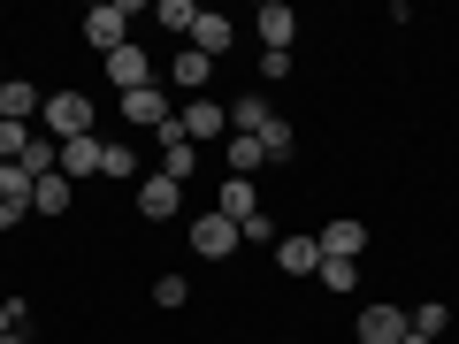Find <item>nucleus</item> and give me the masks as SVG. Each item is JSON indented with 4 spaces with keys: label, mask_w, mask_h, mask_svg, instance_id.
<instances>
[{
    "label": "nucleus",
    "mask_w": 459,
    "mask_h": 344,
    "mask_svg": "<svg viewBox=\"0 0 459 344\" xmlns=\"http://www.w3.org/2000/svg\"><path fill=\"white\" fill-rule=\"evenodd\" d=\"M39 131H47L54 146H69V138H92V92H77V84L47 92V108H39Z\"/></svg>",
    "instance_id": "f257e3e1"
},
{
    "label": "nucleus",
    "mask_w": 459,
    "mask_h": 344,
    "mask_svg": "<svg viewBox=\"0 0 459 344\" xmlns=\"http://www.w3.org/2000/svg\"><path fill=\"white\" fill-rule=\"evenodd\" d=\"M184 237H192V253H199V261H230V253L246 245V237H238V222H230L222 207H207V214H192V229H184Z\"/></svg>",
    "instance_id": "f03ea898"
},
{
    "label": "nucleus",
    "mask_w": 459,
    "mask_h": 344,
    "mask_svg": "<svg viewBox=\"0 0 459 344\" xmlns=\"http://www.w3.org/2000/svg\"><path fill=\"white\" fill-rule=\"evenodd\" d=\"M131 16H138L131 0H100L92 16H84V39H92L100 54H115V47H131Z\"/></svg>",
    "instance_id": "7ed1b4c3"
},
{
    "label": "nucleus",
    "mask_w": 459,
    "mask_h": 344,
    "mask_svg": "<svg viewBox=\"0 0 459 344\" xmlns=\"http://www.w3.org/2000/svg\"><path fill=\"white\" fill-rule=\"evenodd\" d=\"M352 337H360V344H398V337H413V314L391 306V298H376V306H360Z\"/></svg>",
    "instance_id": "20e7f679"
},
{
    "label": "nucleus",
    "mask_w": 459,
    "mask_h": 344,
    "mask_svg": "<svg viewBox=\"0 0 459 344\" xmlns=\"http://www.w3.org/2000/svg\"><path fill=\"white\" fill-rule=\"evenodd\" d=\"M177 131L192 138V146H207V138H230V108H222V99H207V92H199V99H184Z\"/></svg>",
    "instance_id": "39448f33"
},
{
    "label": "nucleus",
    "mask_w": 459,
    "mask_h": 344,
    "mask_svg": "<svg viewBox=\"0 0 459 344\" xmlns=\"http://www.w3.org/2000/svg\"><path fill=\"white\" fill-rule=\"evenodd\" d=\"M314 237H322V261H360L368 253V222L360 214H337V222H322Z\"/></svg>",
    "instance_id": "423d86ee"
},
{
    "label": "nucleus",
    "mask_w": 459,
    "mask_h": 344,
    "mask_svg": "<svg viewBox=\"0 0 459 344\" xmlns=\"http://www.w3.org/2000/svg\"><path fill=\"white\" fill-rule=\"evenodd\" d=\"M253 31H261V54H291V39H299V16L283 8V0H261V8H253Z\"/></svg>",
    "instance_id": "0eeeda50"
},
{
    "label": "nucleus",
    "mask_w": 459,
    "mask_h": 344,
    "mask_svg": "<svg viewBox=\"0 0 459 344\" xmlns=\"http://www.w3.org/2000/svg\"><path fill=\"white\" fill-rule=\"evenodd\" d=\"M184 47L207 54V62H230V47H238V23L214 16V8H199V23H192V39H184Z\"/></svg>",
    "instance_id": "6e6552de"
},
{
    "label": "nucleus",
    "mask_w": 459,
    "mask_h": 344,
    "mask_svg": "<svg viewBox=\"0 0 459 344\" xmlns=\"http://www.w3.org/2000/svg\"><path fill=\"white\" fill-rule=\"evenodd\" d=\"M276 268H283V276H322V237H314V229L276 237Z\"/></svg>",
    "instance_id": "1a4fd4ad"
},
{
    "label": "nucleus",
    "mask_w": 459,
    "mask_h": 344,
    "mask_svg": "<svg viewBox=\"0 0 459 344\" xmlns=\"http://www.w3.org/2000/svg\"><path fill=\"white\" fill-rule=\"evenodd\" d=\"M153 146H161V176H192V168H199V146H192V138H184L177 131V115H169V123H161V131H153Z\"/></svg>",
    "instance_id": "9d476101"
},
{
    "label": "nucleus",
    "mask_w": 459,
    "mask_h": 344,
    "mask_svg": "<svg viewBox=\"0 0 459 344\" xmlns=\"http://www.w3.org/2000/svg\"><path fill=\"white\" fill-rule=\"evenodd\" d=\"M39 108H47V92L31 77H0V123H39Z\"/></svg>",
    "instance_id": "9b49d317"
},
{
    "label": "nucleus",
    "mask_w": 459,
    "mask_h": 344,
    "mask_svg": "<svg viewBox=\"0 0 459 344\" xmlns=\"http://www.w3.org/2000/svg\"><path fill=\"white\" fill-rule=\"evenodd\" d=\"M123 123H131V131H161V123H169V92H161V84L123 92Z\"/></svg>",
    "instance_id": "f8f14e48"
},
{
    "label": "nucleus",
    "mask_w": 459,
    "mask_h": 344,
    "mask_svg": "<svg viewBox=\"0 0 459 344\" xmlns=\"http://www.w3.org/2000/svg\"><path fill=\"white\" fill-rule=\"evenodd\" d=\"M108 84H123V92L153 84V54L138 47V39H131V47H115V54H108Z\"/></svg>",
    "instance_id": "ddd939ff"
},
{
    "label": "nucleus",
    "mask_w": 459,
    "mask_h": 344,
    "mask_svg": "<svg viewBox=\"0 0 459 344\" xmlns=\"http://www.w3.org/2000/svg\"><path fill=\"white\" fill-rule=\"evenodd\" d=\"M23 214H31V176L16 161H0V229H16Z\"/></svg>",
    "instance_id": "4468645a"
},
{
    "label": "nucleus",
    "mask_w": 459,
    "mask_h": 344,
    "mask_svg": "<svg viewBox=\"0 0 459 344\" xmlns=\"http://www.w3.org/2000/svg\"><path fill=\"white\" fill-rule=\"evenodd\" d=\"M177 207H184V184L177 176H146V184H138V214H146V222H169Z\"/></svg>",
    "instance_id": "2eb2a0df"
},
{
    "label": "nucleus",
    "mask_w": 459,
    "mask_h": 344,
    "mask_svg": "<svg viewBox=\"0 0 459 344\" xmlns=\"http://www.w3.org/2000/svg\"><path fill=\"white\" fill-rule=\"evenodd\" d=\"M100 153H108V138H100V131H92V138H69L54 168H62L69 184H84V176H100Z\"/></svg>",
    "instance_id": "dca6fc26"
},
{
    "label": "nucleus",
    "mask_w": 459,
    "mask_h": 344,
    "mask_svg": "<svg viewBox=\"0 0 459 344\" xmlns=\"http://www.w3.org/2000/svg\"><path fill=\"white\" fill-rule=\"evenodd\" d=\"M268 123H276V108H268V92H238V99H230V131H238V138H261Z\"/></svg>",
    "instance_id": "f3484780"
},
{
    "label": "nucleus",
    "mask_w": 459,
    "mask_h": 344,
    "mask_svg": "<svg viewBox=\"0 0 459 344\" xmlns=\"http://www.w3.org/2000/svg\"><path fill=\"white\" fill-rule=\"evenodd\" d=\"M69 199H77V184L54 168V176H39L31 184V214H69Z\"/></svg>",
    "instance_id": "a211bd4d"
},
{
    "label": "nucleus",
    "mask_w": 459,
    "mask_h": 344,
    "mask_svg": "<svg viewBox=\"0 0 459 344\" xmlns=\"http://www.w3.org/2000/svg\"><path fill=\"white\" fill-rule=\"evenodd\" d=\"M214 77V62H207V54H192V47H177V54H169V84H192V99H199V84H207Z\"/></svg>",
    "instance_id": "6ab92c4d"
},
{
    "label": "nucleus",
    "mask_w": 459,
    "mask_h": 344,
    "mask_svg": "<svg viewBox=\"0 0 459 344\" xmlns=\"http://www.w3.org/2000/svg\"><path fill=\"white\" fill-rule=\"evenodd\" d=\"M222 161H230L222 176H246V184H253V168H261L268 153H261V138H238V131H230V146H222Z\"/></svg>",
    "instance_id": "aec40b11"
},
{
    "label": "nucleus",
    "mask_w": 459,
    "mask_h": 344,
    "mask_svg": "<svg viewBox=\"0 0 459 344\" xmlns=\"http://www.w3.org/2000/svg\"><path fill=\"white\" fill-rule=\"evenodd\" d=\"M153 23H169V39H192L199 8H192V0H153Z\"/></svg>",
    "instance_id": "412c9836"
},
{
    "label": "nucleus",
    "mask_w": 459,
    "mask_h": 344,
    "mask_svg": "<svg viewBox=\"0 0 459 344\" xmlns=\"http://www.w3.org/2000/svg\"><path fill=\"white\" fill-rule=\"evenodd\" d=\"M222 214H230V222L261 214V199H253V184H246V176H222Z\"/></svg>",
    "instance_id": "4be33fe9"
},
{
    "label": "nucleus",
    "mask_w": 459,
    "mask_h": 344,
    "mask_svg": "<svg viewBox=\"0 0 459 344\" xmlns=\"http://www.w3.org/2000/svg\"><path fill=\"white\" fill-rule=\"evenodd\" d=\"M261 153H268V161H276V168H291L299 138H291V123H283V115H276V123H268V131H261Z\"/></svg>",
    "instance_id": "5701e85b"
},
{
    "label": "nucleus",
    "mask_w": 459,
    "mask_h": 344,
    "mask_svg": "<svg viewBox=\"0 0 459 344\" xmlns=\"http://www.w3.org/2000/svg\"><path fill=\"white\" fill-rule=\"evenodd\" d=\"M444 329H452V306H444V298H429V306H413V337H429V344H437Z\"/></svg>",
    "instance_id": "b1692460"
},
{
    "label": "nucleus",
    "mask_w": 459,
    "mask_h": 344,
    "mask_svg": "<svg viewBox=\"0 0 459 344\" xmlns=\"http://www.w3.org/2000/svg\"><path fill=\"white\" fill-rule=\"evenodd\" d=\"M153 306H161V314L192 306V283H184V276H153Z\"/></svg>",
    "instance_id": "393cba45"
},
{
    "label": "nucleus",
    "mask_w": 459,
    "mask_h": 344,
    "mask_svg": "<svg viewBox=\"0 0 459 344\" xmlns=\"http://www.w3.org/2000/svg\"><path fill=\"white\" fill-rule=\"evenodd\" d=\"M100 176L131 184V176H138V153H131V146H108V153H100Z\"/></svg>",
    "instance_id": "a878e982"
},
{
    "label": "nucleus",
    "mask_w": 459,
    "mask_h": 344,
    "mask_svg": "<svg viewBox=\"0 0 459 344\" xmlns=\"http://www.w3.org/2000/svg\"><path fill=\"white\" fill-rule=\"evenodd\" d=\"M31 123H0V161H23V146H31Z\"/></svg>",
    "instance_id": "bb28decb"
},
{
    "label": "nucleus",
    "mask_w": 459,
    "mask_h": 344,
    "mask_svg": "<svg viewBox=\"0 0 459 344\" xmlns=\"http://www.w3.org/2000/svg\"><path fill=\"white\" fill-rule=\"evenodd\" d=\"M360 283V261H322V291H352Z\"/></svg>",
    "instance_id": "cd10ccee"
},
{
    "label": "nucleus",
    "mask_w": 459,
    "mask_h": 344,
    "mask_svg": "<svg viewBox=\"0 0 459 344\" xmlns=\"http://www.w3.org/2000/svg\"><path fill=\"white\" fill-rule=\"evenodd\" d=\"M238 237H246V245H268V253H276V222H268V214H246V222H238Z\"/></svg>",
    "instance_id": "c85d7f7f"
},
{
    "label": "nucleus",
    "mask_w": 459,
    "mask_h": 344,
    "mask_svg": "<svg viewBox=\"0 0 459 344\" xmlns=\"http://www.w3.org/2000/svg\"><path fill=\"white\" fill-rule=\"evenodd\" d=\"M291 77V54H261V84H283Z\"/></svg>",
    "instance_id": "c756f323"
},
{
    "label": "nucleus",
    "mask_w": 459,
    "mask_h": 344,
    "mask_svg": "<svg viewBox=\"0 0 459 344\" xmlns=\"http://www.w3.org/2000/svg\"><path fill=\"white\" fill-rule=\"evenodd\" d=\"M0 344H31V337H23V329H8V337H0Z\"/></svg>",
    "instance_id": "7c9ffc66"
},
{
    "label": "nucleus",
    "mask_w": 459,
    "mask_h": 344,
    "mask_svg": "<svg viewBox=\"0 0 459 344\" xmlns=\"http://www.w3.org/2000/svg\"><path fill=\"white\" fill-rule=\"evenodd\" d=\"M8 329H16V322H8V306H0V337H8Z\"/></svg>",
    "instance_id": "2f4dec72"
},
{
    "label": "nucleus",
    "mask_w": 459,
    "mask_h": 344,
    "mask_svg": "<svg viewBox=\"0 0 459 344\" xmlns=\"http://www.w3.org/2000/svg\"><path fill=\"white\" fill-rule=\"evenodd\" d=\"M398 344H429V337H398Z\"/></svg>",
    "instance_id": "473e14b6"
},
{
    "label": "nucleus",
    "mask_w": 459,
    "mask_h": 344,
    "mask_svg": "<svg viewBox=\"0 0 459 344\" xmlns=\"http://www.w3.org/2000/svg\"><path fill=\"white\" fill-rule=\"evenodd\" d=\"M230 344H238V337H230Z\"/></svg>",
    "instance_id": "72a5a7b5"
}]
</instances>
